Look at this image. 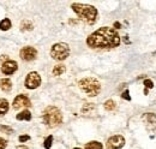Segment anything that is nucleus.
<instances>
[{
  "instance_id": "f257e3e1",
  "label": "nucleus",
  "mask_w": 156,
  "mask_h": 149,
  "mask_svg": "<svg viewBox=\"0 0 156 149\" xmlns=\"http://www.w3.org/2000/svg\"><path fill=\"white\" fill-rule=\"evenodd\" d=\"M87 45L91 48H114L120 45V36L113 28L102 27L89 35Z\"/></svg>"
},
{
  "instance_id": "f03ea898",
  "label": "nucleus",
  "mask_w": 156,
  "mask_h": 149,
  "mask_svg": "<svg viewBox=\"0 0 156 149\" xmlns=\"http://www.w3.org/2000/svg\"><path fill=\"white\" fill-rule=\"evenodd\" d=\"M71 9L73 10L75 13H77V16L82 19L83 22H85L87 24L93 25L96 18H98V11L95 6L91 5H87V4H79V2H73L71 5Z\"/></svg>"
},
{
  "instance_id": "7ed1b4c3",
  "label": "nucleus",
  "mask_w": 156,
  "mask_h": 149,
  "mask_svg": "<svg viewBox=\"0 0 156 149\" xmlns=\"http://www.w3.org/2000/svg\"><path fill=\"white\" fill-rule=\"evenodd\" d=\"M42 119L48 128H55L62 123V113L55 106H48L42 113Z\"/></svg>"
},
{
  "instance_id": "20e7f679",
  "label": "nucleus",
  "mask_w": 156,
  "mask_h": 149,
  "mask_svg": "<svg viewBox=\"0 0 156 149\" xmlns=\"http://www.w3.org/2000/svg\"><path fill=\"white\" fill-rule=\"evenodd\" d=\"M79 88L90 97H95L101 92V84L94 77H85L78 82Z\"/></svg>"
},
{
  "instance_id": "39448f33",
  "label": "nucleus",
  "mask_w": 156,
  "mask_h": 149,
  "mask_svg": "<svg viewBox=\"0 0 156 149\" xmlns=\"http://www.w3.org/2000/svg\"><path fill=\"white\" fill-rule=\"evenodd\" d=\"M70 56V47L65 42H59L52 46L51 49V56L58 61L65 60L67 56Z\"/></svg>"
},
{
  "instance_id": "423d86ee",
  "label": "nucleus",
  "mask_w": 156,
  "mask_h": 149,
  "mask_svg": "<svg viewBox=\"0 0 156 149\" xmlns=\"http://www.w3.org/2000/svg\"><path fill=\"white\" fill-rule=\"evenodd\" d=\"M41 82H42L41 76H40L36 71H31V72H29V74H27V77H25V82H24V85H25V88H27V89L33 90V89L39 88L40 85H41Z\"/></svg>"
},
{
  "instance_id": "0eeeda50",
  "label": "nucleus",
  "mask_w": 156,
  "mask_h": 149,
  "mask_svg": "<svg viewBox=\"0 0 156 149\" xmlns=\"http://www.w3.org/2000/svg\"><path fill=\"white\" fill-rule=\"evenodd\" d=\"M31 106V101H30V99L25 95V94H20V95H17L16 97H15V100H13V104H12V107H13V110H20V108H23V107H30Z\"/></svg>"
},
{
  "instance_id": "6e6552de",
  "label": "nucleus",
  "mask_w": 156,
  "mask_h": 149,
  "mask_svg": "<svg viewBox=\"0 0 156 149\" xmlns=\"http://www.w3.org/2000/svg\"><path fill=\"white\" fill-rule=\"evenodd\" d=\"M20 59L24 60V61H31V60L36 59V56H37V51H36V48H34V47H31V46H25V47H23V48L20 49Z\"/></svg>"
},
{
  "instance_id": "1a4fd4ad",
  "label": "nucleus",
  "mask_w": 156,
  "mask_h": 149,
  "mask_svg": "<svg viewBox=\"0 0 156 149\" xmlns=\"http://www.w3.org/2000/svg\"><path fill=\"white\" fill-rule=\"evenodd\" d=\"M125 146V138L121 135H114L111 138H108L106 147L107 149H120Z\"/></svg>"
},
{
  "instance_id": "9d476101",
  "label": "nucleus",
  "mask_w": 156,
  "mask_h": 149,
  "mask_svg": "<svg viewBox=\"0 0 156 149\" xmlns=\"http://www.w3.org/2000/svg\"><path fill=\"white\" fill-rule=\"evenodd\" d=\"M0 70L4 74L10 76V74H13L18 70V64H17V61L9 59V60H6V61H4L1 64V69Z\"/></svg>"
},
{
  "instance_id": "9b49d317",
  "label": "nucleus",
  "mask_w": 156,
  "mask_h": 149,
  "mask_svg": "<svg viewBox=\"0 0 156 149\" xmlns=\"http://www.w3.org/2000/svg\"><path fill=\"white\" fill-rule=\"evenodd\" d=\"M12 89V81L10 78H1L0 79V90L7 93Z\"/></svg>"
},
{
  "instance_id": "f8f14e48",
  "label": "nucleus",
  "mask_w": 156,
  "mask_h": 149,
  "mask_svg": "<svg viewBox=\"0 0 156 149\" xmlns=\"http://www.w3.org/2000/svg\"><path fill=\"white\" fill-rule=\"evenodd\" d=\"M16 119L17 120H25V122H29L31 119V113L29 110H23L22 112H20L17 115H16Z\"/></svg>"
},
{
  "instance_id": "ddd939ff",
  "label": "nucleus",
  "mask_w": 156,
  "mask_h": 149,
  "mask_svg": "<svg viewBox=\"0 0 156 149\" xmlns=\"http://www.w3.org/2000/svg\"><path fill=\"white\" fill-rule=\"evenodd\" d=\"M10 108V104L6 99H0V117L5 115Z\"/></svg>"
},
{
  "instance_id": "4468645a",
  "label": "nucleus",
  "mask_w": 156,
  "mask_h": 149,
  "mask_svg": "<svg viewBox=\"0 0 156 149\" xmlns=\"http://www.w3.org/2000/svg\"><path fill=\"white\" fill-rule=\"evenodd\" d=\"M33 29H34V25L29 19H23L20 22V30L22 31H30Z\"/></svg>"
},
{
  "instance_id": "2eb2a0df",
  "label": "nucleus",
  "mask_w": 156,
  "mask_h": 149,
  "mask_svg": "<svg viewBox=\"0 0 156 149\" xmlns=\"http://www.w3.org/2000/svg\"><path fill=\"white\" fill-rule=\"evenodd\" d=\"M11 27H12V23H11L10 18H4L0 20V30L7 31L11 29Z\"/></svg>"
},
{
  "instance_id": "dca6fc26",
  "label": "nucleus",
  "mask_w": 156,
  "mask_h": 149,
  "mask_svg": "<svg viewBox=\"0 0 156 149\" xmlns=\"http://www.w3.org/2000/svg\"><path fill=\"white\" fill-rule=\"evenodd\" d=\"M65 71H66V67L62 64H58V65H55L53 67V74L54 76H61Z\"/></svg>"
},
{
  "instance_id": "f3484780",
  "label": "nucleus",
  "mask_w": 156,
  "mask_h": 149,
  "mask_svg": "<svg viewBox=\"0 0 156 149\" xmlns=\"http://www.w3.org/2000/svg\"><path fill=\"white\" fill-rule=\"evenodd\" d=\"M103 146L101 142H98V141H91L89 143L85 144V149H102Z\"/></svg>"
},
{
  "instance_id": "a211bd4d",
  "label": "nucleus",
  "mask_w": 156,
  "mask_h": 149,
  "mask_svg": "<svg viewBox=\"0 0 156 149\" xmlns=\"http://www.w3.org/2000/svg\"><path fill=\"white\" fill-rule=\"evenodd\" d=\"M103 107L106 111H113L117 108V104L113 101V100H107L105 104H103Z\"/></svg>"
},
{
  "instance_id": "6ab92c4d",
  "label": "nucleus",
  "mask_w": 156,
  "mask_h": 149,
  "mask_svg": "<svg viewBox=\"0 0 156 149\" xmlns=\"http://www.w3.org/2000/svg\"><path fill=\"white\" fill-rule=\"evenodd\" d=\"M52 143H53V136L49 135L48 137H46V140H44V142H43V147H44V149L52 148Z\"/></svg>"
},
{
  "instance_id": "aec40b11",
  "label": "nucleus",
  "mask_w": 156,
  "mask_h": 149,
  "mask_svg": "<svg viewBox=\"0 0 156 149\" xmlns=\"http://www.w3.org/2000/svg\"><path fill=\"white\" fill-rule=\"evenodd\" d=\"M144 118H145V119H148V123H151V124L156 123V114L155 113H145Z\"/></svg>"
},
{
  "instance_id": "412c9836",
  "label": "nucleus",
  "mask_w": 156,
  "mask_h": 149,
  "mask_svg": "<svg viewBox=\"0 0 156 149\" xmlns=\"http://www.w3.org/2000/svg\"><path fill=\"white\" fill-rule=\"evenodd\" d=\"M0 131L4 132V133H7V135H11L13 132V129L11 126H7V125H0Z\"/></svg>"
},
{
  "instance_id": "4be33fe9",
  "label": "nucleus",
  "mask_w": 156,
  "mask_h": 149,
  "mask_svg": "<svg viewBox=\"0 0 156 149\" xmlns=\"http://www.w3.org/2000/svg\"><path fill=\"white\" fill-rule=\"evenodd\" d=\"M143 84H144V85H145V88H148V89H151V88L154 87V83H153V81H151V79H144Z\"/></svg>"
},
{
  "instance_id": "5701e85b",
  "label": "nucleus",
  "mask_w": 156,
  "mask_h": 149,
  "mask_svg": "<svg viewBox=\"0 0 156 149\" xmlns=\"http://www.w3.org/2000/svg\"><path fill=\"white\" fill-rule=\"evenodd\" d=\"M29 140H30V136L29 135H20V137H18V141H20V143H24V142H27Z\"/></svg>"
},
{
  "instance_id": "b1692460",
  "label": "nucleus",
  "mask_w": 156,
  "mask_h": 149,
  "mask_svg": "<svg viewBox=\"0 0 156 149\" xmlns=\"http://www.w3.org/2000/svg\"><path fill=\"white\" fill-rule=\"evenodd\" d=\"M121 97L125 99V100H127V101H131V96H130V92L129 90H125L124 93L121 94Z\"/></svg>"
},
{
  "instance_id": "393cba45",
  "label": "nucleus",
  "mask_w": 156,
  "mask_h": 149,
  "mask_svg": "<svg viewBox=\"0 0 156 149\" xmlns=\"http://www.w3.org/2000/svg\"><path fill=\"white\" fill-rule=\"evenodd\" d=\"M6 147H7V141L0 137V149H6Z\"/></svg>"
},
{
  "instance_id": "a878e982",
  "label": "nucleus",
  "mask_w": 156,
  "mask_h": 149,
  "mask_svg": "<svg viewBox=\"0 0 156 149\" xmlns=\"http://www.w3.org/2000/svg\"><path fill=\"white\" fill-rule=\"evenodd\" d=\"M114 27H115L117 29H119V28H120L121 25H120V23H119V22H115V23H114Z\"/></svg>"
},
{
  "instance_id": "bb28decb",
  "label": "nucleus",
  "mask_w": 156,
  "mask_h": 149,
  "mask_svg": "<svg viewBox=\"0 0 156 149\" xmlns=\"http://www.w3.org/2000/svg\"><path fill=\"white\" fill-rule=\"evenodd\" d=\"M17 149H29V148H28L27 146H18V147H17Z\"/></svg>"
},
{
  "instance_id": "cd10ccee",
  "label": "nucleus",
  "mask_w": 156,
  "mask_h": 149,
  "mask_svg": "<svg viewBox=\"0 0 156 149\" xmlns=\"http://www.w3.org/2000/svg\"><path fill=\"white\" fill-rule=\"evenodd\" d=\"M73 149H82V148H73Z\"/></svg>"
}]
</instances>
